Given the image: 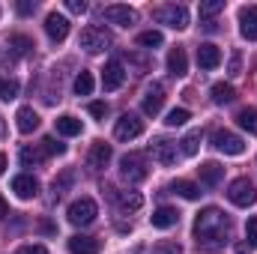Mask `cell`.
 Returning a JSON list of instances; mask_svg holds the SVG:
<instances>
[{"label": "cell", "mask_w": 257, "mask_h": 254, "mask_svg": "<svg viewBox=\"0 0 257 254\" xmlns=\"http://www.w3.org/2000/svg\"><path fill=\"white\" fill-rule=\"evenodd\" d=\"M239 33H242V39L257 42V6H242L239 9Z\"/></svg>", "instance_id": "cell-14"}, {"label": "cell", "mask_w": 257, "mask_h": 254, "mask_svg": "<svg viewBox=\"0 0 257 254\" xmlns=\"http://www.w3.org/2000/svg\"><path fill=\"white\" fill-rule=\"evenodd\" d=\"M218 63H221V48L212 45V42H203L197 48V66L200 69H215Z\"/></svg>", "instance_id": "cell-18"}, {"label": "cell", "mask_w": 257, "mask_h": 254, "mask_svg": "<svg viewBox=\"0 0 257 254\" xmlns=\"http://www.w3.org/2000/svg\"><path fill=\"white\" fill-rule=\"evenodd\" d=\"M233 248H236V254H245V251H251V248H248V242H236Z\"/></svg>", "instance_id": "cell-45"}, {"label": "cell", "mask_w": 257, "mask_h": 254, "mask_svg": "<svg viewBox=\"0 0 257 254\" xmlns=\"http://www.w3.org/2000/svg\"><path fill=\"white\" fill-rule=\"evenodd\" d=\"M156 254H183V245L180 242H159Z\"/></svg>", "instance_id": "cell-39"}, {"label": "cell", "mask_w": 257, "mask_h": 254, "mask_svg": "<svg viewBox=\"0 0 257 254\" xmlns=\"http://www.w3.org/2000/svg\"><path fill=\"white\" fill-rule=\"evenodd\" d=\"M18 12L21 15H33L36 12V3L33 0H18Z\"/></svg>", "instance_id": "cell-43"}, {"label": "cell", "mask_w": 257, "mask_h": 254, "mask_svg": "<svg viewBox=\"0 0 257 254\" xmlns=\"http://www.w3.org/2000/svg\"><path fill=\"white\" fill-rule=\"evenodd\" d=\"M18 254H48V248L45 245H21Z\"/></svg>", "instance_id": "cell-44"}, {"label": "cell", "mask_w": 257, "mask_h": 254, "mask_svg": "<svg viewBox=\"0 0 257 254\" xmlns=\"http://www.w3.org/2000/svg\"><path fill=\"white\" fill-rule=\"evenodd\" d=\"M90 114H93L96 120H105V114H108V105H105V102H90Z\"/></svg>", "instance_id": "cell-40"}, {"label": "cell", "mask_w": 257, "mask_h": 254, "mask_svg": "<svg viewBox=\"0 0 257 254\" xmlns=\"http://www.w3.org/2000/svg\"><path fill=\"white\" fill-rule=\"evenodd\" d=\"M72 87H75V93H78V96H90V93H93V87H96L93 72H84V69H81V72L75 75V84H72Z\"/></svg>", "instance_id": "cell-27"}, {"label": "cell", "mask_w": 257, "mask_h": 254, "mask_svg": "<svg viewBox=\"0 0 257 254\" xmlns=\"http://www.w3.org/2000/svg\"><path fill=\"white\" fill-rule=\"evenodd\" d=\"M42 150H45V153H51V156H63L66 144H60L57 138H45V141H42Z\"/></svg>", "instance_id": "cell-36"}, {"label": "cell", "mask_w": 257, "mask_h": 254, "mask_svg": "<svg viewBox=\"0 0 257 254\" xmlns=\"http://www.w3.org/2000/svg\"><path fill=\"white\" fill-rule=\"evenodd\" d=\"M81 48L84 51H90V54H99V51H105L108 45H111V33L105 30V27H99V24H90V27H84L81 30Z\"/></svg>", "instance_id": "cell-6"}, {"label": "cell", "mask_w": 257, "mask_h": 254, "mask_svg": "<svg viewBox=\"0 0 257 254\" xmlns=\"http://www.w3.org/2000/svg\"><path fill=\"white\" fill-rule=\"evenodd\" d=\"M233 99H236V90H233L230 84H224V81L212 84V102H215V105H230Z\"/></svg>", "instance_id": "cell-24"}, {"label": "cell", "mask_w": 257, "mask_h": 254, "mask_svg": "<svg viewBox=\"0 0 257 254\" xmlns=\"http://www.w3.org/2000/svg\"><path fill=\"white\" fill-rule=\"evenodd\" d=\"M9 45L15 48V54H27V51L33 48V42H30L27 36H21V33H18V36H12V39H9Z\"/></svg>", "instance_id": "cell-35"}, {"label": "cell", "mask_w": 257, "mask_h": 254, "mask_svg": "<svg viewBox=\"0 0 257 254\" xmlns=\"http://www.w3.org/2000/svg\"><path fill=\"white\" fill-rule=\"evenodd\" d=\"M15 126H18L21 135L36 132V129H39V114H36L30 105H24V108H18V114H15Z\"/></svg>", "instance_id": "cell-19"}, {"label": "cell", "mask_w": 257, "mask_h": 254, "mask_svg": "<svg viewBox=\"0 0 257 254\" xmlns=\"http://www.w3.org/2000/svg\"><path fill=\"white\" fill-rule=\"evenodd\" d=\"M141 132H144V120L138 114H123L114 126V138L117 141H135Z\"/></svg>", "instance_id": "cell-8"}, {"label": "cell", "mask_w": 257, "mask_h": 254, "mask_svg": "<svg viewBox=\"0 0 257 254\" xmlns=\"http://www.w3.org/2000/svg\"><path fill=\"white\" fill-rule=\"evenodd\" d=\"M111 159H114V150H111V144H105V141H96V144L90 147V156H87L90 168L102 171V168H108V162H111Z\"/></svg>", "instance_id": "cell-15"}, {"label": "cell", "mask_w": 257, "mask_h": 254, "mask_svg": "<svg viewBox=\"0 0 257 254\" xmlns=\"http://www.w3.org/2000/svg\"><path fill=\"white\" fill-rule=\"evenodd\" d=\"M21 165L24 168H33V165H42V159H45V153L42 150H36V147H21Z\"/></svg>", "instance_id": "cell-30"}, {"label": "cell", "mask_w": 257, "mask_h": 254, "mask_svg": "<svg viewBox=\"0 0 257 254\" xmlns=\"http://www.w3.org/2000/svg\"><path fill=\"white\" fill-rule=\"evenodd\" d=\"M197 171H200V183H203V186H218L221 177H224V168L215 165V162H203Z\"/></svg>", "instance_id": "cell-23"}, {"label": "cell", "mask_w": 257, "mask_h": 254, "mask_svg": "<svg viewBox=\"0 0 257 254\" xmlns=\"http://www.w3.org/2000/svg\"><path fill=\"white\" fill-rule=\"evenodd\" d=\"M96 215H99V206H96L93 197H78V200H72V203H69V212H66V218H69L75 227H87L90 221H96Z\"/></svg>", "instance_id": "cell-2"}, {"label": "cell", "mask_w": 257, "mask_h": 254, "mask_svg": "<svg viewBox=\"0 0 257 254\" xmlns=\"http://www.w3.org/2000/svg\"><path fill=\"white\" fill-rule=\"evenodd\" d=\"M54 126H57V135H63V138H75V135H81V132H84V123H81L78 117H72V114L57 117V120H54Z\"/></svg>", "instance_id": "cell-22"}, {"label": "cell", "mask_w": 257, "mask_h": 254, "mask_svg": "<svg viewBox=\"0 0 257 254\" xmlns=\"http://www.w3.org/2000/svg\"><path fill=\"white\" fill-rule=\"evenodd\" d=\"M114 197H117V203H120V209H141L144 206V197L138 194V191H114Z\"/></svg>", "instance_id": "cell-25"}, {"label": "cell", "mask_w": 257, "mask_h": 254, "mask_svg": "<svg viewBox=\"0 0 257 254\" xmlns=\"http://www.w3.org/2000/svg\"><path fill=\"white\" fill-rule=\"evenodd\" d=\"M99 239L96 236H84V233H75L69 236V254H99Z\"/></svg>", "instance_id": "cell-16"}, {"label": "cell", "mask_w": 257, "mask_h": 254, "mask_svg": "<svg viewBox=\"0 0 257 254\" xmlns=\"http://www.w3.org/2000/svg\"><path fill=\"white\" fill-rule=\"evenodd\" d=\"M69 183H72V171H66L60 180H54V186H51V189H54V200H57V197L66 191V186H69Z\"/></svg>", "instance_id": "cell-38"}, {"label": "cell", "mask_w": 257, "mask_h": 254, "mask_svg": "<svg viewBox=\"0 0 257 254\" xmlns=\"http://www.w3.org/2000/svg\"><path fill=\"white\" fill-rule=\"evenodd\" d=\"M162 105H165V87L156 81V84H150L147 93H144V114H147V117H156V114L162 111Z\"/></svg>", "instance_id": "cell-12"}, {"label": "cell", "mask_w": 257, "mask_h": 254, "mask_svg": "<svg viewBox=\"0 0 257 254\" xmlns=\"http://www.w3.org/2000/svg\"><path fill=\"white\" fill-rule=\"evenodd\" d=\"M153 18H156L159 24L174 27V30H186V27H189V9H186V6H177V3H168V6L153 9Z\"/></svg>", "instance_id": "cell-5"}, {"label": "cell", "mask_w": 257, "mask_h": 254, "mask_svg": "<svg viewBox=\"0 0 257 254\" xmlns=\"http://www.w3.org/2000/svg\"><path fill=\"white\" fill-rule=\"evenodd\" d=\"M168 72L171 75H177V78H183L186 72H189V57H186V48H171L168 51Z\"/></svg>", "instance_id": "cell-20"}, {"label": "cell", "mask_w": 257, "mask_h": 254, "mask_svg": "<svg viewBox=\"0 0 257 254\" xmlns=\"http://www.w3.org/2000/svg\"><path fill=\"white\" fill-rule=\"evenodd\" d=\"M15 96H18V81L0 75V99H3V102H12Z\"/></svg>", "instance_id": "cell-31"}, {"label": "cell", "mask_w": 257, "mask_h": 254, "mask_svg": "<svg viewBox=\"0 0 257 254\" xmlns=\"http://www.w3.org/2000/svg\"><path fill=\"white\" fill-rule=\"evenodd\" d=\"M189 120H192V114H189L186 108H174V111H171V114L165 117V123H168L171 129H177V126H186Z\"/></svg>", "instance_id": "cell-33"}, {"label": "cell", "mask_w": 257, "mask_h": 254, "mask_svg": "<svg viewBox=\"0 0 257 254\" xmlns=\"http://www.w3.org/2000/svg\"><path fill=\"white\" fill-rule=\"evenodd\" d=\"M192 230H194L197 245H203V248H221L224 239L230 236V218L218 206H206V209L197 212Z\"/></svg>", "instance_id": "cell-1"}, {"label": "cell", "mask_w": 257, "mask_h": 254, "mask_svg": "<svg viewBox=\"0 0 257 254\" xmlns=\"http://www.w3.org/2000/svg\"><path fill=\"white\" fill-rule=\"evenodd\" d=\"M45 33H48L51 42H63L66 36H69V18L60 15V12H48V18H45Z\"/></svg>", "instance_id": "cell-11"}, {"label": "cell", "mask_w": 257, "mask_h": 254, "mask_svg": "<svg viewBox=\"0 0 257 254\" xmlns=\"http://www.w3.org/2000/svg\"><path fill=\"white\" fill-rule=\"evenodd\" d=\"M245 242H248V248H257V218H248V224H245Z\"/></svg>", "instance_id": "cell-37"}, {"label": "cell", "mask_w": 257, "mask_h": 254, "mask_svg": "<svg viewBox=\"0 0 257 254\" xmlns=\"http://www.w3.org/2000/svg\"><path fill=\"white\" fill-rule=\"evenodd\" d=\"M165 42V36L159 33V30H144L141 36H138V45H144V48H159Z\"/></svg>", "instance_id": "cell-32"}, {"label": "cell", "mask_w": 257, "mask_h": 254, "mask_svg": "<svg viewBox=\"0 0 257 254\" xmlns=\"http://www.w3.org/2000/svg\"><path fill=\"white\" fill-rule=\"evenodd\" d=\"M3 171H6V156L0 153V177H3Z\"/></svg>", "instance_id": "cell-47"}, {"label": "cell", "mask_w": 257, "mask_h": 254, "mask_svg": "<svg viewBox=\"0 0 257 254\" xmlns=\"http://www.w3.org/2000/svg\"><path fill=\"white\" fill-rule=\"evenodd\" d=\"M150 153H153V159H156L159 165H165V168L177 165V144L168 141V138H156L153 147H150Z\"/></svg>", "instance_id": "cell-10"}, {"label": "cell", "mask_w": 257, "mask_h": 254, "mask_svg": "<svg viewBox=\"0 0 257 254\" xmlns=\"http://www.w3.org/2000/svg\"><path fill=\"white\" fill-rule=\"evenodd\" d=\"M105 21H111V24H117V27H132L135 21H138V12L132 9V6H123V3H111V6H105Z\"/></svg>", "instance_id": "cell-9"}, {"label": "cell", "mask_w": 257, "mask_h": 254, "mask_svg": "<svg viewBox=\"0 0 257 254\" xmlns=\"http://www.w3.org/2000/svg\"><path fill=\"white\" fill-rule=\"evenodd\" d=\"M6 212H9V206H6V200H3V197H0V218H3V215H6Z\"/></svg>", "instance_id": "cell-46"}, {"label": "cell", "mask_w": 257, "mask_h": 254, "mask_svg": "<svg viewBox=\"0 0 257 254\" xmlns=\"http://www.w3.org/2000/svg\"><path fill=\"white\" fill-rule=\"evenodd\" d=\"M153 227H159V230H168V227H174L177 221H180V212L174 209V206H159L156 212H153Z\"/></svg>", "instance_id": "cell-21"}, {"label": "cell", "mask_w": 257, "mask_h": 254, "mask_svg": "<svg viewBox=\"0 0 257 254\" xmlns=\"http://www.w3.org/2000/svg\"><path fill=\"white\" fill-rule=\"evenodd\" d=\"M123 81H126V69H123L120 60L105 63V69H102V87H105V90H120Z\"/></svg>", "instance_id": "cell-13"}, {"label": "cell", "mask_w": 257, "mask_h": 254, "mask_svg": "<svg viewBox=\"0 0 257 254\" xmlns=\"http://www.w3.org/2000/svg\"><path fill=\"white\" fill-rule=\"evenodd\" d=\"M218 12H224V0H206V3H200V18L212 21V15H218Z\"/></svg>", "instance_id": "cell-34"}, {"label": "cell", "mask_w": 257, "mask_h": 254, "mask_svg": "<svg viewBox=\"0 0 257 254\" xmlns=\"http://www.w3.org/2000/svg\"><path fill=\"white\" fill-rule=\"evenodd\" d=\"M197 150H200V129L189 132V135L180 141V153H183V156H197Z\"/></svg>", "instance_id": "cell-28"}, {"label": "cell", "mask_w": 257, "mask_h": 254, "mask_svg": "<svg viewBox=\"0 0 257 254\" xmlns=\"http://www.w3.org/2000/svg\"><path fill=\"white\" fill-rule=\"evenodd\" d=\"M236 123H239V129H245L248 135H257V108H239Z\"/></svg>", "instance_id": "cell-26"}, {"label": "cell", "mask_w": 257, "mask_h": 254, "mask_svg": "<svg viewBox=\"0 0 257 254\" xmlns=\"http://www.w3.org/2000/svg\"><path fill=\"white\" fill-rule=\"evenodd\" d=\"M227 200H230L233 206H242V209L254 206V203H257V189H254V183H251L248 177H239V180H233V183L227 186Z\"/></svg>", "instance_id": "cell-3"}, {"label": "cell", "mask_w": 257, "mask_h": 254, "mask_svg": "<svg viewBox=\"0 0 257 254\" xmlns=\"http://www.w3.org/2000/svg\"><path fill=\"white\" fill-rule=\"evenodd\" d=\"M0 135H3V120H0Z\"/></svg>", "instance_id": "cell-48"}, {"label": "cell", "mask_w": 257, "mask_h": 254, "mask_svg": "<svg viewBox=\"0 0 257 254\" xmlns=\"http://www.w3.org/2000/svg\"><path fill=\"white\" fill-rule=\"evenodd\" d=\"M66 9L75 12V15H84V12H87V3H84V0H66Z\"/></svg>", "instance_id": "cell-42"}, {"label": "cell", "mask_w": 257, "mask_h": 254, "mask_svg": "<svg viewBox=\"0 0 257 254\" xmlns=\"http://www.w3.org/2000/svg\"><path fill=\"white\" fill-rule=\"evenodd\" d=\"M239 66H242V54L233 51V54H230V63H227V72H230V75H239Z\"/></svg>", "instance_id": "cell-41"}, {"label": "cell", "mask_w": 257, "mask_h": 254, "mask_svg": "<svg viewBox=\"0 0 257 254\" xmlns=\"http://www.w3.org/2000/svg\"><path fill=\"white\" fill-rule=\"evenodd\" d=\"M12 191H15L21 200H30V197H36V194H39V183H36V177L21 174V177H15V180H12Z\"/></svg>", "instance_id": "cell-17"}, {"label": "cell", "mask_w": 257, "mask_h": 254, "mask_svg": "<svg viewBox=\"0 0 257 254\" xmlns=\"http://www.w3.org/2000/svg\"><path fill=\"white\" fill-rule=\"evenodd\" d=\"M212 147L218 153H224V156H242L245 153V141L239 135H233V132H224V129L212 132Z\"/></svg>", "instance_id": "cell-7"}, {"label": "cell", "mask_w": 257, "mask_h": 254, "mask_svg": "<svg viewBox=\"0 0 257 254\" xmlns=\"http://www.w3.org/2000/svg\"><path fill=\"white\" fill-rule=\"evenodd\" d=\"M171 189L177 191L180 197H186V200H197V197H200V186H194V183H189V180H177Z\"/></svg>", "instance_id": "cell-29"}, {"label": "cell", "mask_w": 257, "mask_h": 254, "mask_svg": "<svg viewBox=\"0 0 257 254\" xmlns=\"http://www.w3.org/2000/svg\"><path fill=\"white\" fill-rule=\"evenodd\" d=\"M147 159L141 156V153H126L123 159H120V177L126 180L128 186H135V183H144L147 180Z\"/></svg>", "instance_id": "cell-4"}]
</instances>
